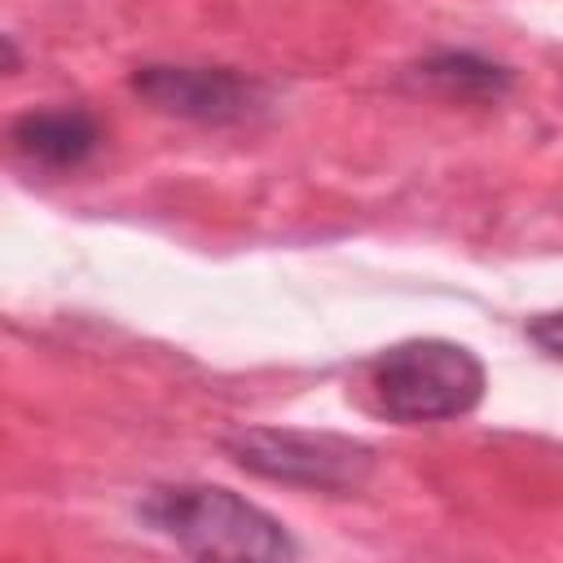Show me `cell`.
I'll return each mask as SVG.
<instances>
[{
    "label": "cell",
    "instance_id": "cell-1",
    "mask_svg": "<svg viewBox=\"0 0 563 563\" xmlns=\"http://www.w3.org/2000/svg\"><path fill=\"white\" fill-rule=\"evenodd\" d=\"M136 519L194 559H242V563H290L299 541L277 515L246 501L224 484H154L136 501Z\"/></svg>",
    "mask_w": 563,
    "mask_h": 563
},
{
    "label": "cell",
    "instance_id": "cell-2",
    "mask_svg": "<svg viewBox=\"0 0 563 563\" xmlns=\"http://www.w3.org/2000/svg\"><path fill=\"white\" fill-rule=\"evenodd\" d=\"M484 387V361L453 339H405L369 361V391L378 413L405 427L466 418L479 409Z\"/></svg>",
    "mask_w": 563,
    "mask_h": 563
},
{
    "label": "cell",
    "instance_id": "cell-3",
    "mask_svg": "<svg viewBox=\"0 0 563 563\" xmlns=\"http://www.w3.org/2000/svg\"><path fill=\"white\" fill-rule=\"evenodd\" d=\"M224 457L268 484L308 488V493H356L378 471V449L339 431L308 427H238L220 440Z\"/></svg>",
    "mask_w": 563,
    "mask_h": 563
},
{
    "label": "cell",
    "instance_id": "cell-4",
    "mask_svg": "<svg viewBox=\"0 0 563 563\" xmlns=\"http://www.w3.org/2000/svg\"><path fill=\"white\" fill-rule=\"evenodd\" d=\"M128 88L150 101L158 114L202 123V128H233L268 106V88L233 66H185V62H145L132 70Z\"/></svg>",
    "mask_w": 563,
    "mask_h": 563
},
{
    "label": "cell",
    "instance_id": "cell-5",
    "mask_svg": "<svg viewBox=\"0 0 563 563\" xmlns=\"http://www.w3.org/2000/svg\"><path fill=\"white\" fill-rule=\"evenodd\" d=\"M9 145L48 172H75L101 150V123L88 110H26L9 128Z\"/></svg>",
    "mask_w": 563,
    "mask_h": 563
},
{
    "label": "cell",
    "instance_id": "cell-6",
    "mask_svg": "<svg viewBox=\"0 0 563 563\" xmlns=\"http://www.w3.org/2000/svg\"><path fill=\"white\" fill-rule=\"evenodd\" d=\"M409 79L457 101H501L515 88V70L506 62L471 48H435L409 66Z\"/></svg>",
    "mask_w": 563,
    "mask_h": 563
},
{
    "label": "cell",
    "instance_id": "cell-7",
    "mask_svg": "<svg viewBox=\"0 0 563 563\" xmlns=\"http://www.w3.org/2000/svg\"><path fill=\"white\" fill-rule=\"evenodd\" d=\"M559 325H563L559 312H537V317L523 321V334L541 347L545 361H559V356H563V334H559Z\"/></svg>",
    "mask_w": 563,
    "mask_h": 563
},
{
    "label": "cell",
    "instance_id": "cell-8",
    "mask_svg": "<svg viewBox=\"0 0 563 563\" xmlns=\"http://www.w3.org/2000/svg\"><path fill=\"white\" fill-rule=\"evenodd\" d=\"M13 70H22V48L0 31V75H13Z\"/></svg>",
    "mask_w": 563,
    "mask_h": 563
}]
</instances>
